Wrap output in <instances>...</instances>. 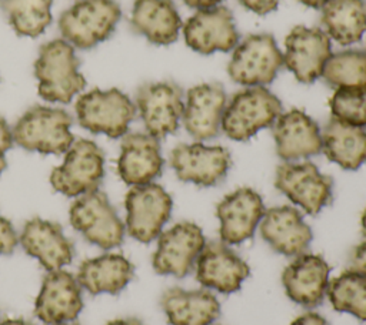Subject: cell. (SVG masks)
<instances>
[{"instance_id":"cell-1","label":"cell","mask_w":366,"mask_h":325,"mask_svg":"<svg viewBox=\"0 0 366 325\" xmlns=\"http://www.w3.org/2000/svg\"><path fill=\"white\" fill-rule=\"evenodd\" d=\"M79 66L74 47L66 40L56 38L43 44L34 63L39 96L49 103H70L86 87Z\"/></svg>"},{"instance_id":"cell-2","label":"cell","mask_w":366,"mask_h":325,"mask_svg":"<svg viewBox=\"0 0 366 325\" xmlns=\"http://www.w3.org/2000/svg\"><path fill=\"white\" fill-rule=\"evenodd\" d=\"M71 123V115L61 108L34 105L14 124L13 140L27 151L63 154L74 143Z\"/></svg>"},{"instance_id":"cell-3","label":"cell","mask_w":366,"mask_h":325,"mask_svg":"<svg viewBox=\"0 0 366 325\" xmlns=\"http://www.w3.org/2000/svg\"><path fill=\"white\" fill-rule=\"evenodd\" d=\"M120 17L114 0H77L60 14L59 31L74 48L89 50L113 34Z\"/></svg>"},{"instance_id":"cell-4","label":"cell","mask_w":366,"mask_h":325,"mask_svg":"<svg viewBox=\"0 0 366 325\" xmlns=\"http://www.w3.org/2000/svg\"><path fill=\"white\" fill-rule=\"evenodd\" d=\"M282 114L280 100L263 86L247 87L226 104L222 131L232 140L246 141L257 131L273 125Z\"/></svg>"},{"instance_id":"cell-5","label":"cell","mask_w":366,"mask_h":325,"mask_svg":"<svg viewBox=\"0 0 366 325\" xmlns=\"http://www.w3.org/2000/svg\"><path fill=\"white\" fill-rule=\"evenodd\" d=\"M74 110L83 128L110 138L126 135L136 115L134 103L117 88L90 90L77 98Z\"/></svg>"},{"instance_id":"cell-6","label":"cell","mask_w":366,"mask_h":325,"mask_svg":"<svg viewBox=\"0 0 366 325\" xmlns=\"http://www.w3.org/2000/svg\"><path fill=\"white\" fill-rule=\"evenodd\" d=\"M104 177V154L87 138L74 141L64 153L63 162L50 174L51 187L66 197L96 191Z\"/></svg>"},{"instance_id":"cell-7","label":"cell","mask_w":366,"mask_h":325,"mask_svg":"<svg viewBox=\"0 0 366 325\" xmlns=\"http://www.w3.org/2000/svg\"><path fill=\"white\" fill-rule=\"evenodd\" d=\"M282 64L283 53L272 34H249L233 48L227 73L234 83L256 87L273 81Z\"/></svg>"},{"instance_id":"cell-8","label":"cell","mask_w":366,"mask_h":325,"mask_svg":"<svg viewBox=\"0 0 366 325\" xmlns=\"http://www.w3.org/2000/svg\"><path fill=\"white\" fill-rule=\"evenodd\" d=\"M71 227L90 244L104 249L119 247L124 238V224L107 195L99 190L74 200L69 210Z\"/></svg>"},{"instance_id":"cell-9","label":"cell","mask_w":366,"mask_h":325,"mask_svg":"<svg viewBox=\"0 0 366 325\" xmlns=\"http://www.w3.org/2000/svg\"><path fill=\"white\" fill-rule=\"evenodd\" d=\"M124 207L127 234L147 244L162 234L170 218L173 201L162 185L149 182L132 187L126 194Z\"/></svg>"},{"instance_id":"cell-10","label":"cell","mask_w":366,"mask_h":325,"mask_svg":"<svg viewBox=\"0 0 366 325\" xmlns=\"http://www.w3.org/2000/svg\"><path fill=\"white\" fill-rule=\"evenodd\" d=\"M276 188L310 215L320 212L332 201L333 181L309 161H286L276 170Z\"/></svg>"},{"instance_id":"cell-11","label":"cell","mask_w":366,"mask_h":325,"mask_svg":"<svg viewBox=\"0 0 366 325\" xmlns=\"http://www.w3.org/2000/svg\"><path fill=\"white\" fill-rule=\"evenodd\" d=\"M136 110L146 133L159 138L173 134L183 115V91L173 81H150L136 93Z\"/></svg>"},{"instance_id":"cell-12","label":"cell","mask_w":366,"mask_h":325,"mask_svg":"<svg viewBox=\"0 0 366 325\" xmlns=\"http://www.w3.org/2000/svg\"><path fill=\"white\" fill-rule=\"evenodd\" d=\"M153 254V268L160 275L186 277L193 268L206 245L203 231L194 222H177L157 237Z\"/></svg>"},{"instance_id":"cell-13","label":"cell","mask_w":366,"mask_h":325,"mask_svg":"<svg viewBox=\"0 0 366 325\" xmlns=\"http://www.w3.org/2000/svg\"><path fill=\"white\" fill-rule=\"evenodd\" d=\"M170 165L180 181L212 187L226 177L232 157L222 145L179 144L170 153Z\"/></svg>"},{"instance_id":"cell-14","label":"cell","mask_w":366,"mask_h":325,"mask_svg":"<svg viewBox=\"0 0 366 325\" xmlns=\"http://www.w3.org/2000/svg\"><path fill=\"white\" fill-rule=\"evenodd\" d=\"M330 54V38L322 29L296 26L286 37L283 64L300 83H313Z\"/></svg>"},{"instance_id":"cell-15","label":"cell","mask_w":366,"mask_h":325,"mask_svg":"<svg viewBox=\"0 0 366 325\" xmlns=\"http://www.w3.org/2000/svg\"><path fill=\"white\" fill-rule=\"evenodd\" d=\"M264 211L262 197L252 188L242 187L227 194L216 207L222 242L239 245L252 238Z\"/></svg>"},{"instance_id":"cell-16","label":"cell","mask_w":366,"mask_h":325,"mask_svg":"<svg viewBox=\"0 0 366 325\" xmlns=\"http://www.w3.org/2000/svg\"><path fill=\"white\" fill-rule=\"evenodd\" d=\"M81 309V287L76 277L63 269L49 271L36 298V316L47 325H59L74 321Z\"/></svg>"},{"instance_id":"cell-17","label":"cell","mask_w":366,"mask_h":325,"mask_svg":"<svg viewBox=\"0 0 366 325\" xmlns=\"http://www.w3.org/2000/svg\"><path fill=\"white\" fill-rule=\"evenodd\" d=\"M183 34L187 46L200 54L230 51L239 41L233 14L223 6L197 10L184 23Z\"/></svg>"},{"instance_id":"cell-18","label":"cell","mask_w":366,"mask_h":325,"mask_svg":"<svg viewBox=\"0 0 366 325\" xmlns=\"http://www.w3.org/2000/svg\"><path fill=\"white\" fill-rule=\"evenodd\" d=\"M227 104L226 93L219 83H203L192 87L184 100L182 121L196 140L216 137L222 130V118Z\"/></svg>"},{"instance_id":"cell-19","label":"cell","mask_w":366,"mask_h":325,"mask_svg":"<svg viewBox=\"0 0 366 325\" xmlns=\"http://www.w3.org/2000/svg\"><path fill=\"white\" fill-rule=\"evenodd\" d=\"M196 279L209 289L232 294L249 275V265L227 244L209 242L194 264Z\"/></svg>"},{"instance_id":"cell-20","label":"cell","mask_w":366,"mask_h":325,"mask_svg":"<svg viewBox=\"0 0 366 325\" xmlns=\"http://www.w3.org/2000/svg\"><path fill=\"white\" fill-rule=\"evenodd\" d=\"M330 267L322 255L300 254L283 271L282 282L287 296L306 308L323 302L329 287Z\"/></svg>"},{"instance_id":"cell-21","label":"cell","mask_w":366,"mask_h":325,"mask_svg":"<svg viewBox=\"0 0 366 325\" xmlns=\"http://www.w3.org/2000/svg\"><path fill=\"white\" fill-rule=\"evenodd\" d=\"M20 244L26 254L36 258L47 271L61 269L74 257L73 242L64 235L61 227L39 217L24 224Z\"/></svg>"},{"instance_id":"cell-22","label":"cell","mask_w":366,"mask_h":325,"mask_svg":"<svg viewBox=\"0 0 366 325\" xmlns=\"http://www.w3.org/2000/svg\"><path fill=\"white\" fill-rule=\"evenodd\" d=\"M276 151L285 161H296L322 151V133L317 123L305 111L293 108L273 123Z\"/></svg>"},{"instance_id":"cell-23","label":"cell","mask_w":366,"mask_h":325,"mask_svg":"<svg viewBox=\"0 0 366 325\" xmlns=\"http://www.w3.org/2000/svg\"><path fill=\"white\" fill-rule=\"evenodd\" d=\"M260 235L279 254L297 257L303 254L313 238L310 227L300 211L290 205L273 207L260 220Z\"/></svg>"},{"instance_id":"cell-24","label":"cell","mask_w":366,"mask_h":325,"mask_svg":"<svg viewBox=\"0 0 366 325\" xmlns=\"http://www.w3.org/2000/svg\"><path fill=\"white\" fill-rule=\"evenodd\" d=\"M163 168L159 140L149 133H129L123 135L117 171L120 178L134 187L152 182Z\"/></svg>"},{"instance_id":"cell-25","label":"cell","mask_w":366,"mask_h":325,"mask_svg":"<svg viewBox=\"0 0 366 325\" xmlns=\"http://www.w3.org/2000/svg\"><path fill=\"white\" fill-rule=\"evenodd\" d=\"M132 29L157 46H167L177 40L182 20L172 0H134Z\"/></svg>"},{"instance_id":"cell-26","label":"cell","mask_w":366,"mask_h":325,"mask_svg":"<svg viewBox=\"0 0 366 325\" xmlns=\"http://www.w3.org/2000/svg\"><path fill=\"white\" fill-rule=\"evenodd\" d=\"M160 305L170 325H212L220 315L217 298L206 289L170 288Z\"/></svg>"},{"instance_id":"cell-27","label":"cell","mask_w":366,"mask_h":325,"mask_svg":"<svg viewBox=\"0 0 366 325\" xmlns=\"http://www.w3.org/2000/svg\"><path fill=\"white\" fill-rule=\"evenodd\" d=\"M134 268L132 262L120 254H103L84 259L76 279L81 288L92 295L119 294L132 281Z\"/></svg>"},{"instance_id":"cell-28","label":"cell","mask_w":366,"mask_h":325,"mask_svg":"<svg viewBox=\"0 0 366 325\" xmlns=\"http://www.w3.org/2000/svg\"><path fill=\"white\" fill-rule=\"evenodd\" d=\"M322 151L345 170H357L366 162V130L330 118L322 131Z\"/></svg>"},{"instance_id":"cell-29","label":"cell","mask_w":366,"mask_h":325,"mask_svg":"<svg viewBox=\"0 0 366 325\" xmlns=\"http://www.w3.org/2000/svg\"><path fill=\"white\" fill-rule=\"evenodd\" d=\"M322 30L340 46L357 43L366 31L365 0H330L322 9Z\"/></svg>"},{"instance_id":"cell-30","label":"cell","mask_w":366,"mask_h":325,"mask_svg":"<svg viewBox=\"0 0 366 325\" xmlns=\"http://www.w3.org/2000/svg\"><path fill=\"white\" fill-rule=\"evenodd\" d=\"M53 0H0V7L17 36L37 37L51 23Z\"/></svg>"},{"instance_id":"cell-31","label":"cell","mask_w":366,"mask_h":325,"mask_svg":"<svg viewBox=\"0 0 366 325\" xmlns=\"http://www.w3.org/2000/svg\"><path fill=\"white\" fill-rule=\"evenodd\" d=\"M332 306L339 312H347L360 321H366V275L347 268L327 287Z\"/></svg>"},{"instance_id":"cell-32","label":"cell","mask_w":366,"mask_h":325,"mask_svg":"<svg viewBox=\"0 0 366 325\" xmlns=\"http://www.w3.org/2000/svg\"><path fill=\"white\" fill-rule=\"evenodd\" d=\"M322 77L335 88L366 86V51L346 50L330 54Z\"/></svg>"},{"instance_id":"cell-33","label":"cell","mask_w":366,"mask_h":325,"mask_svg":"<svg viewBox=\"0 0 366 325\" xmlns=\"http://www.w3.org/2000/svg\"><path fill=\"white\" fill-rule=\"evenodd\" d=\"M332 117L343 123L366 125V86L336 88L330 98Z\"/></svg>"},{"instance_id":"cell-34","label":"cell","mask_w":366,"mask_h":325,"mask_svg":"<svg viewBox=\"0 0 366 325\" xmlns=\"http://www.w3.org/2000/svg\"><path fill=\"white\" fill-rule=\"evenodd\" d=\"M17 234L11 222L0 215V255H9L17 245Z\"/></svg>"},{"instance_id":"cell-35","label":"cell","mask_w":366,"mask_h":325,"mask_svg":"<svg viewBox=\"0 0 366 325\" xmlns=\"http://www.w3.org/2000/svg\"><path fill=\"white\" fill-rule=\"evenodd\" d=\"M13 143H14L13 131H11L9 123L3 117H0V174L7 167L6 153L11 148Z\"/></svg>"},{"instance_id":"cell-36","label":"cell","mask_w":366,"mask_h":325,"mask_svg":"<svg viewBox=\"0 0 366 325\" xmlns=\"http://www.w3.org/2000/svg\"><path fill=\"white\" fill-rule=\"evenodd\" d=\"M244 9L256 13V14H267L277 9L279 0H237Z\"/></svg>"},{"instance_id":"cell-37","label":"cell","mask_w":366,"mask_h":325,"mask_svg":"<svg viewBox=\"0 0 366 325\" xmlns=\"http://www.w3.org/2000/svg\"><path fill=\"white\" fill-rule=\"evenodd\" d=\"M350 268L355 271H359L366 275V241L360 242L352 249L350 254Z\"/></svg>"},{"instance_id":"cell-38","label":"cell","mask_w":366,"mask_h":325,"mask_svg":"<svg viewBox=\"0 0 366 325\" xmlns=\"http://www.w3.org/2000/svg\"><path fill=\"white\" fill-rule=\"evenodd\" d=\"M290 325H329V322L316 312H306L297 316Z\"/></svg>"},{"instance_id":"cell-39","label":"cell","mask_w":366,"mask_h":325,"mask_svg":"<svg viewBox=\"0 0 366 325\" xmlns=\"http://www.w3.org/2000/svg\"><path fill=\"white\" fill-rule=\"evenodd\" d=\"M189 7L203 10V9H212L216 7L222 0H183Z\"/></svg>"},{"instance_id":"cell-40","label":"cell","mask_w":366,"mask_h":325,"mask_svg":"<svg viewBox=\"0 0 366 325\" xmlns=\"http://www.w3.org/2000/svg\"><path fill=\"white\" fill-rule=\"evenodd\" d=\"M299 1L312 9H323L330 0H299Z\"/></svg>"},{"instance_id":"cell-41","label":"cell","mask_w":366,"mask_h":325,"mask_svg":"<svg viewBox=\"0 0 366 325\" xmlns=\"http://www.w3.org/2000/svg\"><path fill=\"white\" fill-rule=\"evenodd\" d=\"M107 325H143V324L136 318H123V319H114Z\"/></svg>"},{"instance_id":"cell-42","label":"cell","mask_w":366,"mask_h":325,"mask_svg":"<svg viewBox=\"0 0 366 325\" xmlns=\"http://www.w3.org/2000/svg\"><path fill=\"white\" fill-rule=\"evenodd\" d=\"M0 325H33V324L24 319H4L0 322Z\"/></svg>"},{"instance_id":"cell-43","label":"cell","mask_w":366,"mask_h":325,"mask_svg":"<svg viewBox=\"0 0 366 325\" xmlns=\"http://www.w3.org/2000/svg\"><path fill=\"white\" fill-rule=\"evenodd\" d=\"M362 231H363V234L366 237V210L363 211V215H362Z\"/></svg>"},{"instance_id":"cell-44","label":"cell","mask_w":366,"mask_h":325,"mask_svg":"<svg viewBox=\"0 0 366 325\" xmlns=\"http://www.w3.org/2000/svg\"><path fill=\"white\" fill-rule=\"evenodd\" d=\"M59 325H79V324H69V322H66V324H59Z\"/></svg>"}]
</instances>
